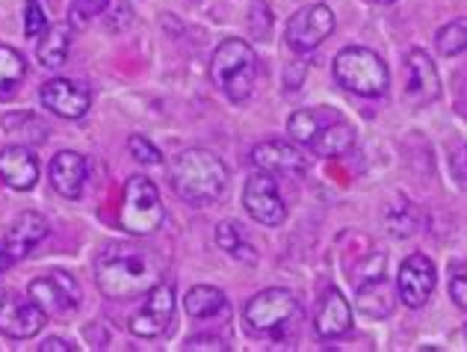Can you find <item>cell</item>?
Segmentation results:
<instances>
[{"instance_id":"6da1fadb","label":"cell","mask_w":467,"mask_h":352,"mask_svg":"<svg viewBox=\"0 0 467 352\" xmlns=\"http://www.w3.org/2000/svg\"><path fill=\"white\" fill-rule=\"evenodd\" d=\"M160 275H163V261L151 249L133 246V243H116L95 261V282L109 299L149 294L154 285H160Z\"/></svg>"},{"instance_id":"7a4b0ae2","label":"cell","mask_w":467,"mask_h":352,"mask_svg":"<svg viewBox=\"0 0 467 352\" xmlns=\"http://www.w3.org/2000/svg\"><path fill=\"white\" fill-rule=\"evenodd\" d=\"M169 181H171V190H175L183 202L195 204V208H204V204H213L225 192L228 166L219 160L213 151L187 149L171 160Z\"/></svg>"},{"instance_id":"3957f363","label":"cell","mask_w":467,"mask_h":352,"mask_svg":"<svg viewBox=\"0 0 467 352\" xmlns=\"http://www.w3.org/2000/svg\"><path fill=\"white\" fill-rule=\"evenodd\" d=\"M211 78L213 87L228 101L234 104L249 101L257 80V54L252 51V45L243 39H225L211 59Z\"/></svg>"},{"instance_id":"277c9868","label":"cell","mask_w":467,"mask_h":352,"mask_svg":"<svg viewBox=\"0 0 467 352\" xmlns=\"http://www.w3.org/2000/svg\"><path fill=\"white\" fill-rule=\"evenodd\" d=\"M335 80L337 87H343L352 95H361V98H379L385 95L390 87V71L385 66V59L379 57L370 47H343L335 57Z\"/></svg>"},{"instance_id":"5b68a950","label":"cell","mask_w":467,"mask_h":352,"mask_svg":"<svg viewBox=\"0 0 467 352\" xmlns=\"http://www.w3.org/2000/svg\"><path fill=\"white\" fill-rule=\"evenodd\" d=\"M163 202H160V192L151 181L142 175L128 178L119 208V225L133 237H149L163 225Z\"/></svg>"},{"instance_id":"8992f818","label":"cell","mask_w":467,"mask_h":352,"mask_svg":"<svg viewBox=\"0 0 467 352\" xmlns=\"http://www.w3.org/2000/svg\"><path fill=\"white\" fill-rule=\"evenodd\" d=\"M331 33H335V12L326 4H311L287 21L285 42L293 54H311Z\"/></svg>"},{"instance_id":"52a82bcc","label":"cell","mask_w":467,"mask_h":352,"mask_svg":"<svg viewBox=\"0 0 467 352\" xmlns=\"http://www.w3.org/2000/svg\"><path fill=\"white\" fill-rule=\"evenodd\" d=\"M296 311H299V302L290 290L269 287V290H261V294L249 299L243 317H245V323H249L252 332L266 335V332L281 329V326H287L293 317H296Z\"/></svg>"},{"instance_id":"ba28073f","label":"cell","mask_w":467,"mask_h":352,"mask_svg":"<svg viewBox=\"0 0 467 352\" xmlns=\"http://www.w3.org/2000/svg\"><path fill=\"white\" fill-rule=\"evenodd\" d=\"M30 299L47 317H68L80 305V287L68 273H47L30 285Z\"/></svg>"},{"instance_id":"9c48e42d","label":"cell","mask_w":467,"mask_h":352,"mask_svg":"<svg viewBox=\"0 0 467 352\" xmlns=\"http://www.w3.org/2000/svg\"><path fill=\"white\" fill-rule=\"evenodd\" d=\"M243 208L249 211V216L254 223L275 228L287 220V204L278 196V184L273 175L257 172L245 181L243 187Z\"/></svg>"},{"instance_id":"30bf717a","label":"cell","mask_w":467,"mask_h":352,"mask_svg":"<svg viewBox=\"0 0 467 352\" xmlns=\"http://www.w3.org/2000/svg\"><path fill=\"white\" fill-rule=\"evenodd\" d=\"M438 285V270L435 264L426 258V254H409L400 266V275H397V294L402 299L405 308H423L432 290Z\"/></svg>"},{"instance_id":"8fae6325","label":"cell","mask_w":467,"mask_h":352,"mask_svg":"<svg viewBox=\"0 0 467 352\" xmlns=\"http://www.w3.org/2000/svg\"><path fill=\"white\" fill-rule=\"evenodd\" d=\"M171 317H175V290L160 282L149 290V299L142 302V308L130 317V332L151 341V337H160L169 329Z\"/></svg>"},{"instance_id":"7c38bea8","label":"cell","mask_w":467,"mask_h":352,"mask_svg":"<svg viewBox=\"0 0 467 352\" xmlns=\"http://www.w3.org/2000/svg\"><path fill=\"white\" fill-rule=\"evenodd\" d=\"M252 163L257 166V172H266L273 178H302L308 172L305 154L285 140H266L261 145H254Z\"/></svg>"},{"instance_id":"4fadbf2b","label":"cell","mask_w":467,"mask_h":352,"mask_svg":"<svg viewBox=\"0 0 467 352\" xmlns=\"http://www.w3.org/2000/svg\"><path fill=\"white\" fill-rule=\"evenodd\" d=\"M441 95V78L435 63L423 51H409L405 54V89L402 98L409 107H426L438 101Z\"/></svg>"},{"instance_id":"5bb4252c","label":"cell","mask_w":467,"mask_h":352,"mask_svg":"<svg viewBox=\"0 0 467 352\" xmlns=\"http://www.w3.org/2000/svg\"><path fill=\"white\" fill-rule=\"evenodd\" d=\"M47 314L36 305L33 299H21L16 294H6L0 299V332L12 341H27L42 332Z\"/></svg>"},{"instance_id":"9a60e30c","label":"cell","mask_w":467,"mask_h":352,"mask_svg":"<svg viewBox=\"0 0 467 352\" xmlns=\"http://www.w3.org/2000/svg\"><path fill=\"white\" fill-rule=\"evenodd\" d=\"M39 101L45 104V110H51L54 116L80 119V116H86V110H89L92 95L78 80L54 78V80H47L45 87L39 89Z\"/></svg>"},{"instance_id":"2e32d148","label":"cell","mask_w":467,"mask_h":352,"mask_svg":"<svg viewBox=\"0 0 467 352\" xmlns=\"http://www.w3.org/2000/svg\"><path fill=\"white\" fill-rule=\"evenodd\" d=\"M317 335L326 337V341H335V337H343L352 329V308L349 299L340 294L337 287H328L323 296V305L317 311Z\"/></svg>"},{"instance_id":"e0dca14e","label":"cell","mask_w":467,"mask_h":352,"mask_svg":"<svg viewBox=\"0 0 467 352\" xmlns=\"http://www.w3.org/2000/svg\"><path fill=\"white\" fill-rule=\"evenodd\" d=\"M0 178H4L6 187L27 192L39 181V163L24 145H9V149L0 151Z\"/></svg>"},{"instance_id":"ac0fdd59","label":"cell","mask_w":467,"mask_h":352,"mask_svg":"<svg viewBox=\"0 0 467 352\" xmlns=\"http://www.w3.org/2000/svg\"><path fill=\"white\" fill-rule=\"evenodd\" d=\"M47 237V223H45V216L39 213H21L16 223H12V228L6 232V243H4V249L9 252V258L12 261H18L24 258V254H30V249H36L39 243Z\"/></svg>"},{"instance_id":"d6986e66","label":"cell","mask_w":467,"mask_h":352,"mask_svg":"<svg viewBox=\"0 0 467 352\" xmlns=\"http://www.w3.org/2000/svg\"><path fill=\"white\" fill-rule=\"evenodd\" d=\"M385 258L376 264V270L367 273V278L358 282V308L367 317H388L393 308V290L385 282Z\"/></svg>"},{"instance_id":"ffe728a7","label":"cell","mask_w":467,"mask_h":352,"mask_svg":"<svg viewBox=\"0 0 467 352\" xmlns=\"http://www.w3.org/2000/svg\"><path fill=\"white\" fill-rule=\"evenodd\" d=\"M86 181V160L78 151H59L51 160V187L66 199H78Z\"/></svg>"},{"instance_id":"44dd1931","label":"cell","mask_w":467,"mask_h":352,"mask_svg":"<svg viewBox=\"0 0 467 352\" xmlns=\"http://www.w3.org/2000/svg\"><path fill=\"white\" fill-rule=\"evenodd\" d=\"M352 145H355L352 125H347L343 119H335L317 130V137L308 142V149L317 157H340V154H347Z\"/></svg>"},{"instance_id":"7402d4cb","label":"cell","mask_w":467,"mask_h":352,"mask_svg":"<svg viewBox=\"0 0 467 352\" xmlns=\"http://www.w3.org/2000/svg\"><path fill=\"white\" fill-rule=\"evenodd\" d=\"M45 39L36 47V57H39V63L47 66V68H59L68 59V51H71V30L68 24H54V27H47Z\"/></svg>"},{"instance_id":"603a6c76","label":"cell","mask_w":467,"mask_h":352,"mask_svg":"<svg viewBox=\"0 0 467 352\" xmlns=\"http://www.w3.org/2000/svg\"><path fill=\"white\" fill-rule=\"evenodd\" d=\"M335 119H340V116L326 110V107H317V110H299V113L290 116L287 133L296 145H308L317 137V130L323 125H328V121H335Z\"/></svg>"},{"instance_id":"cb8c5ba5","label":"cell","mask_w":467,"mask_h":352,"mask_svg":"<svg viewBox=\"0 0 467 352\" xmlns=\"http://www.w3.org/2000/svg\"><path fill=\"white\" fill-rule=\"evenodd\" d=\"M183 308H187L190 317H213L216 311L225 308V294L219 287L211 285H199L187 290V299H183Z\"/></svg>"},{"instance_id":"d4e9b609","label":"cell","mask_w":467,"mask_h":352,"mask_svg":"<svg viewBox=\"0 0 467 352\" xmlns=\"http://www.w3.org/2000/svg\"><path fill=\"white\" fill-rule=\"evenodd\" d=\"M24 71H27V63L24 57L9 45H0V98H9L16 87L21 83Z\"/></svg>"},{"instance_id":"484cf974","label":"cell","mask_w":467,"mask_h":352,"mask_svg":"<svg viewBox=\"0 0 467 352\" xmlns=\"http://www.w3.org/2000/svg\"><path fill=\"white\" fill-rule=\"evenodd\" d=\"M438 54L441 57H459L467 51V18H456L450 21L447 27H441L435 36Z\"/></svg>"},{"instance_id":"4316f807","label":"cell","mask_w":467,"mask_h":352,"mask_svg":"<svg viewBox=\"0 0 467 352\" xmlns=\"http://www.w3.org/2000/svg\"><path fill=\"white\" fill-rule=\"evenodd\" d=\"M109 6V0H71L68 21L75 27H86L95 16H104V9Z\"/></svg>"},{"instance_id":"83f0119b","label":"cell","mask_w":467,"mask_h":352,"mask_svg":"<svg viewBox=\"0 0 467 352\" xmlns=\"http://www.w3.org/2000/svg\"><path fill=\"white\" fill-rule=\"evenodd\" d=\"M47 30V16L39 0H27V6H24V36L27 39H36V36H42Z\"/></svg>"},{"instance_id":"f1b7e54d","label":"cell","mask_w":467,"mask_h":352,"mask_svg":"<svg viewBox=\"0 0 467 352\" xmlns=\"http://www.w3.org/2000/svg\"><path fill=\"white\" fill-rule=\"evenodd\" d=\"M216 243H219V249H225L228 254H234L243 246L240 225L237 223H223V225L216 228Z\"/></svg>"},{"instance_id":"f546056e","label":"cell","mask_w":467,"mask_h":352,"mask_svg":"<svg viewBox=\"0 0 467 352\" xmlns=\"http://www.w3.org/2000/svg\"><path fill=\"white\" fill-rule=\"evenodd\" d=\"M128 149H130V154L137 157L140 163H149V166L160 163V151L145 137H130L128 140Z\"/></svg>"},{"instance_id":"4dcf8cb0","label":"cell","mask_w":467,"mask_h":352,"mask_svg":"<svg viewBox=\"0 0 467 352\" xmlns=\"http://www.w3.org/2000/svg\"><path fill=\"white\" fill-rule=\"evenodd\" d=\"M450 172L459 181V187L467 190V145H456L450 151Z\"/></svg>"},{"instance_id":"1f68e13d","label":"cell","mask_w":467,"mask_h":352,"mask_svg":"<svg viewBox=\"0 0 467 352\" xmlns=\"http://www.w3.org/2000/svg\"><path fill=\"white\" fill-rule=\"evenodd\" d=\"M450 296H452V302H456V305H459L462 311H467V264L459 266L456 275H452V282H450Z\"/></svg>"},{"instance_id":"d6a6232c","label":"cell","mask_w":467,"mask_h":352,"mask_svg":"<svg viewBox=\"0 0 467 352\" xmlns=\"http://www.w3.org/2000/svg\"><path fill=\"white\" fill-rule=\"evenodd\" d=\"M190 352H199V349H211V352H225L228 347L219 341V337H190L187 341Z\"/></svg>"},{"instance_id":"836d02e7","label":"cell","mask_w":467,"mask_h":352,"mask_svg":"<svg viewBox=\"0 0 467 352\" xmlns=\"http://www.w3.org/2000/svg\"><path fill=\"white\" fill-rule=\"evenodd\" d=\"M42 352H75L78 347L75 344H68V341H63V337H47V341L39 347Z\"/></svg>"},{"instance_id":"e575fe53","label":"cell","mask_w":467,"mask_h":352,"mask_svg":"<svg viewBox=\"0 0 467 352\" xmlns=\"http://www.w3.org/2000/svg\"><path fill=\"white\" fill-rule=\"evenodd\" d=\"M12 264V258H9V252L6 249H0V273H4L6 270V266Z\"/></svg>"},{"instance_id":"d590c367","label":"cell","mask_w":467,"mask_h":352,"mask_svg":"<svg viewBox=\"0 0 467 352\" xmlns=\"http://www.w3.org/2000/svg\"><path fill=\"white\" fill-rule=\"evenodd\" d=\"M376 4H385L388 6V4H393V0H376Z\"/></svg>"},{"instance_id":"8d00e7d4","label":"cell","mask_w":467,"mask_h":352,"mask_svg":"<svg viewBox=\"0 0 467 352\" xmlns=\"http://www.w3.org/2000/svg\"><path fill=\"white\" fill-rule=\"evenodd\" d=\"M464 337H467V329H464Z\"/></svg>"}]
</instances>
